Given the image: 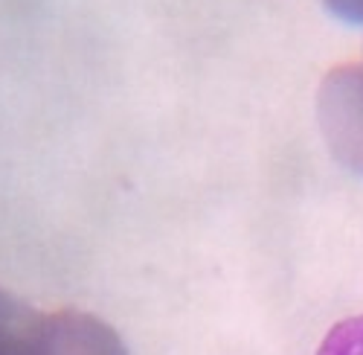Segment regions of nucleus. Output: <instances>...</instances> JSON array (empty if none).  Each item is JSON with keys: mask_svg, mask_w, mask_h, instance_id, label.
<instances>
[{"mask_svg": "<svg viewBox=\"0 0 363 355\" xmlns=\"http://www.w3.org/2000/svg\"><path fill=\"white\" fill-rule=\"evenodd\" d=\"M317 111L335 158L363 172V67L331 70L323 79Z\"/></svg>", "mask_w": 363, "mask_h": 355, "instance_id": "f257e3e1", "label": "nucleus"}, {"mask_svg": "<svg viewBox=\"0 0 363 355\" xmlns=\"http://www.w3.org/2000/svg\"><path fill=\"white\" fill-rule=\"evenodd\" d=\"M33 346L35 355H125L123 341L108 323L84 312L35 315Z\"/></svg>", "mask_w": 363, "mask_h": 355, "instance_id": "f03ea898", "label": "nucleus"}, {"mask_svg": "<svg viewBox=\"0 0 363 355\" xmlns=\"http://www.w3.org/2000/svg\"><path fill=\"white\" fill-rule=\"evenodd\" d=\"M35 315L0 291V355H35L33 346Z\"/></svg>", "mask_w": 363, "mask_h": 355, "instance_id": "7ed1b4c3", "label": "nucleus"}, {"mask_svg": "<svg viewBox=\"0 0 363 355\" xmlns=\"http://www.w3.org/2000/svg\"><path fill=\"white\" fill-rule=\"evenodd\" d=\"M317 355H363V315L337 323L323 338Z\"/></svg>", "mask_w": 363, "mask_h": 355, "instance_id": "20e7f679", "label": "nucleus"}, {"mask_svg": "<svg viewBox=\"0 0 363 355\" xmlns=\"http://www.w3.org/2000/svg\"><path fill=\"white\" fill-rule=\"evenodd\" d=\"M325 6L343 21L363 23V0H325Z\"/></svg>", "mask_w": 363, "mask_h": 355, "instance_id": "39448f33", "label": "nucleus"}]
</instances>
